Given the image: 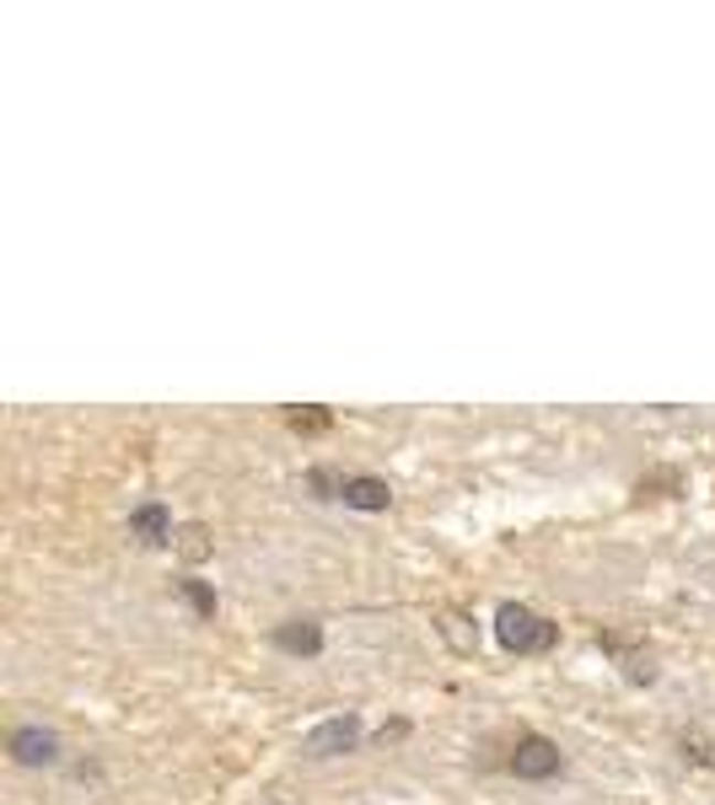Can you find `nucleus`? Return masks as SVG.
Masks as SVG:
<instances>
[{
    "instance_id": "nucleus-9",
    "label": "nucleus",
    "mask_w": 715,
    "mask_h": 805,
    "mask_svg": "<svg viewBox=\"0 0 715 805\" xmlns=\"http://www.w3.org/2000/svg\"><path fill=\"white\" fill-rule=\"evenodd\" d=\"M344 505L350 511H387L393 505V489L382 479H350L344 483Z\"/></svg>"
},
{
    "instance_id": "nucleus-14",
    "label": "nucleus",
    "mask_w": 715,
    "mask_h": 805,
    "mask_svg": "<svg viewBox=\"0 0 715 805\" xmlns=\"http://www.w3.org/2000/svg\"><path fill=\"white\" fill-rule=\"evenodd\" d=\"M683 758H689V763H711V752H705V736H700V730H689V736H683Z\"/></svg>"
},
{
    "instance_id": "nucleus-11",
    "label": "nucleus",
    "mask_w": 715,
    "mask_h": 805,
    "mask_svg": "<svg viewBox=\"0 0 715 805\" xmlns=\"http://www.w3.org/2000/svg\"><path fill=\"white\" fill-rule=\"evenodd\" d=\"M286 419H291L296 436H323V430L334 425V414H329V408H291Z\"/></svg>"
},
{
    "instance_id": "nucleus-3",
    "label": "nucleus",
    "mask_w": 715,
    "mask_h": 805,
    "mask_svg": "<svg viewBox=\"0 0 715 805\" xmlns=\"http://www.w3.org/2000/svg\"><path fill=\"white\" fill-rule=\"evenodd\" d=\"M355 747H361V720H355V715H334V720H323L318 730H307V741H301V752H307L312 763L344 758V752H355Z\"/></svg>"
},
{
    "instance_id": "nucleus-7",
    "label": "nucleus",
    "mask_w": 715,
    "mask_h": 805,
    "mask_svg": "<svg viewBox=\"0 0 715 805\" xmlns=\"http://www.w3.org/2000/svg\"><path fill=\"white\" fill-rule=\"evenodd\" d=\"M172 548H178V559L183 564H205L215 554V537L205 522H183L178 532H172Z\"/></svg>"
},
{
    "instance_id": "nucleus-4",
    "label": "nucleus",
    "mask_w": 715,
    "mask_h": 805,
    "mask_svg": "<svg viewBox=\"0 0 715 805\" xmlns=\"http://www.w3.org/2000/svg\"><path fill=\"white\" fill-rule=\"evenodd\" d=\"M6 752H11L17 768H49V763H60V736L43 730V724H17L6 736Z\"/></svg>"
},
{
    "instance_id": "nucleus-13",
    "label": "nucleus",
    "mask_w": 715,
    "mask_h": 805,
    "mask_svg": "<svg viewBox=\"0 0 715 805\" xmlns=\"http://www.w3.org/2000/svg\"><path fill=\"white\" fill-rule=\"evenodd\" d=\"M463 623H468L463 612H447V618H441V634H447V640L458 644V650H473V634H468Z\"/></svg>"
},
{
    "instance_id": "nucleus-6",
    "label": "nucleus",
    "mask_w": 715,
    "mask_h": 805,
    "mask_svg": "<svg viewBox=\"0 0 715 805\" xmlns=\"http://www.w3.org/2000/svg\"><path fill=\"white\" fill-rule=\"evenodd\" d=\"M269 644L280 650V655H301V661H312V655H323V623H312V618H291V623H280Z\"/></svg>"
},
{
    "instance_id": "nucleus-10",
    "label": "nucleus",
    "mask_w": 715,
    "mask_h": 805,
    "mask_svg": "<svg viewBox=\"0 0 715 805\" xmlns=\"http://www.w3.org/2000/svg\"><path fill=\"white\" fill-rule=\"evenodd\" d=\"M178 602L189 607L200 623H211L215 618V586H205V580H178Z\"/></svg>"
},
{
    "instance_id": "nucleus-15",
    "label": "nucleus",
    "mask_w": 715,
    "mask_h": 805,
    "mask_svg": "<svg viewBox=\"0 0 715 805\" xmlns=\"http://www.w3.org/2000/svg\"><path fill=\"white\" fill-rule=\"evenodd\" d=\"M404 736H409V720H393L377 730V741H404Z\"/></svg>"
},
{
    "instance_id": "nucleus-1",
    "label": "nucleus",
    "mask_w": 715,
    "mask_h": 805,
    "mask_svg": "<svg viewBox=\"0 0 715 805\" xmlns=\"http://www.w3.org/2000/svg\"><path fill=\"white\" fill-rule=\"evenodd\" d=\"M495 640H501V650H511V655H548V650L559 644V623L538 618L533 607H522V602H505L501 612H495Z\"/></svg>"
},
{
    "instance_id": "nucleus-5",
    "label": "nucleus",
    "mask_w": 715,
    "mask_h": 805,
    "mask_svg": "<svg viewBox=\"0 0 715 805\" xmlns=\"http://www.w3.org/2000/svg\"><path fill=\"white\" fill-rule=\"evenodd\" d=\"M172 532H178V526H172L162 500H146V505L129 511V537H135L140 548H162V543H172Z\"/></svg>"
},
{
    "instance_id": "nucleus-12",
    "label": "nucleus",
    "mask_w": 715,
    "mask_h": 805,
    "mask_svg": "<svg viewBox=\"0 0 715 805\" xmlns=\"http://www.w3.org/2000/svg\"><path fill=\"white\" fill-rule=\"evenodd\" d=\"M307 483H312V494H318V500H344V473H339V468H312V473H307Z\"/></svg>"
},
{
    "instance_id": "nucleus-2",
    "label": "nucleus",
    "mask_w": 715,
    "mask_h": 805,
    "mask_svg": "<svg viewBox=\"0 0 715 805\" xmlns=\"http://www.w3.org/2000/svg\"><path fill=\"white\" fill-rule=\"evenodd\" d=\"M511 773L516 779H527V784H544V779H554L559 768H565V758H559V747L548 741V736H522L516 747H511Z\"/></svg>"
},
{
    "instance_id": "nucleus-8",
    "label": "nucleus",
    "mask_w": 715,
    "mask_h": 805,
    "mask_svg": "<svg viewBox=\"0 0 715 805\" xmlns=\"http://www.w3.org/2000/svg\"><path fill=\"white\" fill-rule=\"evenodd\" d=\"M602 650H608V655H619V666H625V677H630V683H657V666H651V655H640V650H630V644L619 640V634H602Z\"/></svg>"
}]
</instances>
